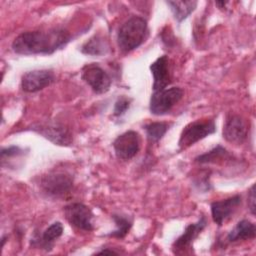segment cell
Masks as SVG:
<instances>
[{
    "instance_id": "obj_24",
    "label": "cell",
    "mask_w": 256,
    "mask_h": 256,
    "mask_svg": "<svg viewBox=\"0 0 256 256\" xmlns=\"http://www.w3.org/2000/svg\"><path fill=\"white\" fill-rule=\"evenodd\" d=\"M194 185H195L200 191H203V192H207V191H209V190L212 188V187H211V183L209 182V176H207V175H205L204 177L195 179Z\"/></svg>"
},
{
    "instance_id": "obj_16",
    "label": "cell",
    "mask_w": 256,
    "mask_h": 256,
    "mask_svg": "<svg viewBox=\"0 0 256 256\" xmlns=\"http://www.w3.org/2000/svg\"><path fill=\"white\" fill-rule=\"evenodd\" d=\"M256 236V227L253 222L248 219L240 220L233 229H231L227 236L226 240L229 243H235L238 241H245L254 239Z\"/></svg>"
},
{
    "instance_id": "obj_3",
    "label": "cell",
    "mask_w": 256,
    "mask_h": 256,
    "mask_svg": "<svg viewBox=\"0 0 256 256\" xmlns=\"http://www.w3.org/2000/svg\"><path fill=\"white\" fill-rule=\"evenodd\" d=\"M74 185V177L67 171L53 170L41 178L40 188L50 198H63L68 195Z\"/></svg>"
},
{
    "instance_id": "obj_27",
    "label": "cell",
    "mask_w": 256,
    "mask_h": 256,
    "mask_svg": "<svg viewBox=\"0 0 256 256\" xmlns=\"http://www.w3.org/2000/svg\"><path fill=\"white\" fill-rule=\"evenodd\" d=\"M226 4H227V2H224V1H217L216 2V5H218L219 8H223Z\"/></svg>"
},
{
    "instance_id": "obj_11",
    "label": "cell",
    "mask_w": 256,
    "mask_h": 256,
    "mask_svg": "<svg viewBox=\"0 0 256 256\" xmlns=\"http://www.w3.org/2000/svg\"><path fill=\"white\" fill-rule=\"evenodd\" d=\"M55 81L52 70L37 69L24 73L21 77V89L26 93H35L50 86Z\"/></svg>"
},
{
    "instance_id": "obj_1",
    "label": "cell",
    "mask_w": 256,
    "mask_h": 256,
    "mask_svg": "<svg viewBox=\"0 0 256 256\" xmlns=\"http://www.w3.org/2000/svg\"><path fill=\"white\" fill-rule=\"evenodd\" d=\"M71 39V34L61 27L26 31L13 40L11 48L16 54L24 56L51 55L64 48Z\"/></svg>"
},
{
    "instance_id": "obj_21",
    "label": "cell",
    "mask_w": 256,
    "mask_h": 256,
    "mask_svg": "<svg viewBox=\"0 0 256 256\" xmlns=\"http://www.w3.org/2000/svg\"><path fill=\"white\" fill-rule=\"evenodd\" d=\"M146 132L147 139L150 143H157L160 141L169 129V124L166 122H151L143 126Z\"/></svg>"
},
{
    "instance_id": "obj_19",
    "label": "cell",
    "mask_w": 256,
    "mask_h": 256,
    "mask_svg": "<svg viewBox=\"0 0 256 256\" xmlns=\"http://www.w3.org/2000/svg\"><path fill=\"white\" fill-rule=\"evenodd\" d=\"M166 4L170 7V10L173 13L175 20L178 23H181L196 9L198 2L195 0L166 1Z\"/></svg>"
},
{
    "instance_id": "obj_2",
    "label": "cell",
    "mask_w": 256,
    "mask_h": 256,
    "mask_svg": "<svg viewBox=\"0 0 256 256\" xmlns=\"http://www.w3.org/2000/svg\"><path fill=\"white\" fill-rule=\"evenodd\" d=\"M148 36V23L141 16H131L118 29L117 45L122 53L137 49Z\"/></svg>"
},
{
    "instance_id": "obj_17",
    "label": "cell",
    "mask_w": 256,
    "mask_h": 256,
    "mask_svg": "<svg viewBox=\"0 0 256 256\" xmlns=\"http://www.w3.org/2000/svg\"><path fill=\"white\" fill-rule=\"evenodd\" d=\"M80 51L85 55L104 56L109 53L110 46L105 37L100 34H95L81 46Z\"/></svg>"
},
{
    "instance_id": "obj_23",
    "label": "cell",
    "mask_w": 256,
    "mask_h": 256,
    "mask_svg": "<svg viewBox=\"0 0 256 256\" xmlns=\"http://www.w3.org/2000/svg\"><path fill=\"white\" fill-rule=\"evenodd\" d=\"M24 154V150L21 149L19 146H9V147H3L1 149V160L4 162L5 160H8L13 157H19Z\"/></svg>"
},
{
    "instance_id": "obj_7",
    "label": "cell",
    "mask_w": 256,
    "mask_h": 256,
    "mask_svg": "<svg viewBox=\"0 0 256 256\" xmlns=\"http://www.w3.org/2000/svg\"><path fill=\"white\" fill-rule=\"evenodd\" d=\"M81 78L96 94L108 92L112 84V79L109 74L97 63L84 65L81 70Z\"/></svg>"
},
{
    "instance_id": "obj_28",
    "label": "cell",
    "mask_w": 256,
    "mask_h": 256,
    "mask_svg": "<svg viewBox=\"0 0 256 256\" xmlns=\"http://www.w3.org/2000/svg\"><path fill=\"white\" fill-rule=\"evenodd\" d=\"M7 238H8L7 235H3V236H2V238H1V247H4V244H5Z\"/></svg>"
},
{
    "instance_id": "obj_8",
    "label": "cell",
    "mask_w": 256,
    "mask_h": 256,
    "mask_svg": "<svg viewBox=\"0 0 256 256\" xmlns=\"http://www.w3.org/2000/svg\"><path fill=\"white\" fill-rule=\"evenodd\" d=\"M249 134V122L238 114H228L223 125L222 136L231 143L240 145L243 144Z\"/></svg>"
},
{
    "instance_id": "obj_15",
    "label": "cell",
    "mask_w": 256,
    "mask_h": 256,
    "mask_svg": "<svg viewBox=\"0 0 256 256\" xmlns=\"http://www.w3.org/2000/svg\"><path fill=\"white\" fill-rule=\"evenodd\" d=\"M153 76V91H158L166 88L171 82V75L169 69V59L167 55L159 56L149 66Z\"/></svg>"
},
{
    "instance_id": "obj_18",
    "label": "cell",
    "mask_w": 256,
    "mask_h": 256,
    "mask_svg": "<svg viewBox=\"0 0 256 256\" xmlns=\"http://www.w3.org/2000/svg\"><path fill=\"white\" fill-rule=\"evenodd\" d=\"M233 155L229 153V151L221 145H217L211 150L198 155L195 157L194 162L198 164H212V163H219L224 162L225 160H231Z\"/></svg>"
},
{
    "instance_id": "obj_26",
    "label": "cell",
    "mask_w": 256,
    "mask_h": 256,
    "mask_svg": "<svg viewBox=\"0 0 256 256\" xmlns=\"http://www.w3.org/2000/svg\"><path fill=\"white\" fill-rule=\"evenodd\" d=\"M119 254L118 251H115L113 249H109V248H104V249H101L99 251H96L94 254Z\"/></svg>"
},
{
    "instance_id": "obj_22",
    "label": "cell",
    "mask_w": 256,
    "mask_h": 256,
    "mask_svg": "<svg viewBox=\"0 0 256 256\" xmlns=\"http://www.w3.org/2000/svg\"><path fill=\"white\" fill-rule=\"evenodd\" d=\"M132 99L126 96H120L116 100L114 104V109H113V115L115 117H120L126 113V111L130 108Z\"/></svg>"
},
{
    "instance_id": "obj_25",
    "label": "cell",
    "mask_w": 256,
    "mask_h": 256,
    "mask_svg": "<svg viewBox=\"0 0 256 256\" xmlns=\"http://www.w3.org/2000/svg\"><path fill=\"white\" fill-rule=\"evenodd\" d=\"M247 203H248V209L250 213L254 216L255 215V184H252V186L248 190V197H247Z\"/></svg>"
},
{
    "instance_id": "obj_6",
    "label": "cell",
    "mask_w": 256,
    "mask_h": 256,
    "mask_svg": "<svg viewBox=\"0 0 256 256\" xmlns=\"http://www.w3.org/2000/svg\"><path fill=\"white\" fill-rule=\"evenodd\" d=\"M64 216L68 223L82 231H92L93 226V212L85 204L80 202H72L63 208Z\"/></svg>"
},
{
    "instance_id": "obj_13",
    "label": "cell",
    "mask_w": 256,
    "mask_h": 256,
    "mask_svg": "<svg viewBox=\"0 0 256 256\" xmlns=\"http://www.w3.org/2000/svg\"><path fill=\"white\" fill-rule=\"evenodd\" d=\"M63 231L64 227L61 222H53L42 233L34 232L30 240V246L32 248H38L49 252L53 249L55 241L62 236Z\"/></svg>"
},
{
    "instance_id": "obj_20",
    "label": "cell",
    "mask_w": 256,
    "mask_h": 256,
    "mask_svg": "<svg viewBox=\"0 0 256 256\" xmlns=\"http://www.w3.org/2000/svg\"><path fill=\"white\" fill-rule=\"evenodd\" d=\"M111 218L114 221L116 228L113 231H110L109 233L105 234V236L113 237L117 239L124 238L132 228V225H133L132 219L129 216L123 215V214H112Z\"/></svg>"
},
{
    "instance_id": "obj_5",
    "label": "cell",
    "mask_w": 256,
    "mask_h": 256,
    "mask_svg": "<svg viewBox=\"0 0 256 256\" xmlns=\"http://www.w3.org/2000/svg\"><path fill=\"white\" fill-rule=\"evenodd\" d=\"M183 95V89L176 86L153 91L149 101V110L151 114L161 116L169 113L171 109L182 99Z\"/></svg>"
},
{
    "instance_id": "obj_9",
    "label": "cell",
    "mask_w": 256,
    "mask_h": 256,
    "mask_svg": "<svg viewBox=\"0 0 256 256\" xmlns=\"http://www.w3.org/2000/svg\"><path fill=\"white\" fill-rule=\"evenodd\" d=\"M115 155L120 160H130L134 158L141 147V138L138 132L128 130L118 135L112 143Z\"/></svg>"
},
{
    "instance_id": "obj_12",
    "label": "cell",
    "mask_w": 256,
    "mask_h": 256,
    "mask_svg": "<svg viewBox=\"0 0 256 256\" xmlns=\"http://www.w3.org/2000/svg\"><path fill=\"white\" fill-rule=\"evenodd\" d=\"M242 203V196L236 194L234 196L213 201L210 205L211 208V216L218 226L223 225L225 221H227L240 207Z\"/></svg>"
},
{
    "instance_id": "obj_4",
    "label": "cell",
    "mask_w": 256,
    "mask_h": 256,
    "mask_svg": "<svg viewBox=\"0 0 256 256\" xmlns=\"http://www.w3.org/2000/svg\"><path fill=\"white\" fill-rule=\"evenodd\" d=\"M216 132V123L214 119H199L187 124L181 131L178 148L185 150L198 141Z\"/></svg>"
},
{
    "instance_id": "obj_10",
    "label": "cell",
    "mask_w": 256,
    "mask_h": 256,
    "mask_svg": "<svg viewBox=\"0 0 256 256\" xmlns=\"http://www.w3.org/2000/svg\"><path fill=\"white\" fill-rule=\"evenodd\" d=\"M31 129L51 141L55 145L69 146L72 143V134L68 128L55 122L37 123L31 126Z\"/></svg>"
},
{
    "instance_id": "obj_14",
    "label": "cell",
    "mask_w": 256,
    "mask_h": 256,
    "mask_svg": "<svg viewBox=\"0 0 256 256\" xmlns=\"http://www.w3.org/2000/svg\"><path fill=\"white\" fill-rule=\"evenodd\" d=\"M207 226V219L205 216H201L195 223L188 224L184 232L173 242L172 251L174 254L180 253L183 250L190 248L194 240L199 236V234L205 229Z\"/></svg>"
}]
</instances>
